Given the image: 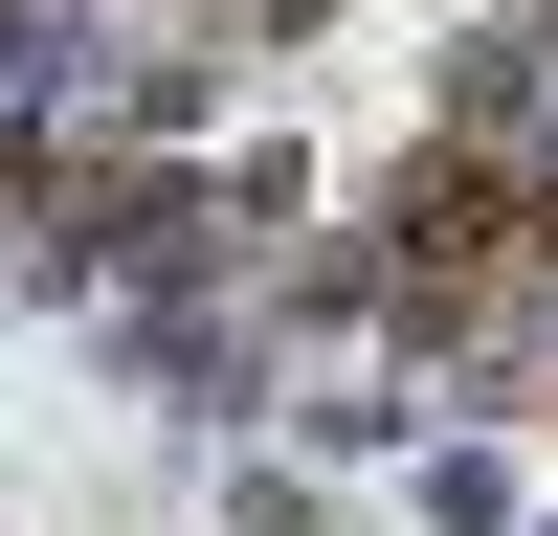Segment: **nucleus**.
Wrapping results in <instances>:
<instances>
[{
	"mask_svg": "<svg viewBox=\"0 0 558 536\" xmlns=\"http://www.w3.org/2000/svg\"><path fill=\"white\" fill-rule=\"evenodd\" d=\"M223 536H313V491H268V470H246V491H223Z\"/></svg>",
	"mask_w": 558,
	"mask_h": 536,
	"instance_id": "1",
	"label": "nucleus"
}]
</instances>
